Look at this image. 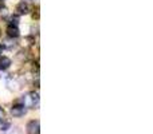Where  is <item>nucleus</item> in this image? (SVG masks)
Here are the masks:
<instances>
[{
    "label": "nucleus",
    "mask_w": 153,
    "mask_h": 134,
    "mask_svg": "<svg viewBox=\"0 0 153 134\" xmlns=\"http://www.w3.org/2000/svg\"><path fill=\"white\" fill-rule=\"evenodd\" d=\"M22 103H23L26 107L35 109L38 105H39V93L38 91L27 93V94L23 97V99H22Z\"/></svg>",
    "instance_id": "nucleus-1"
},
{
    "label": "nucleus",
    "mask_w": 153,
    "mask_h": 134,
    "mask_svg": "<svg viewBox=\"0 0 153 134\" xmlns=\"http://www.w3.org/2000/svg\"><path fill=\"white\" fill-rule=\"evenodd\" d=\"M11 114H12L15 118H22L27 114V107L23 105V103H16L11 107Z\"/></svg>",
    "instance_id": "nucleus-2"
},
{
    "label": "nucleus",
    "mask_w": 153,
    "mask_h": 134,
    "mask_svg": "<svg viewBox=\"0 0 153 134\" xmlns=\"http://www.w3.org/2000/svg\"><path fill=\"white\" fill-rule=\"evenodd\" d=\"M39 129H40V124L38 119H31V121H28L26 125L27 134H39V132H40Z\"/></svg>",
    "instance_id": "nucleus-3"
},
{
    "label": "nucleus",
    "mask_w": 153,
    "mask_h": 134,
    "mask_svg": "<svg viewBox=\"0 0 153 134\" xmlns=\"http://www.w3.org/2000/svg\"><path fill=\"white\" fill-rule=\"evenodd\" d=\"M16 11H18L19 15H27V13L31 11V5L23 0V1H20L18 5H16Z\"/></svg>",
    "instance_id": "nucleus-4"
},
{
    "label": "nucleus",
    "mask_w": 153,
    "mask_h": 134,
    "mask_svg": "<svg viewBox=\"0 0 153 134\" xmlns=\"http://www.w3.org/2000/svg\"><path fill=\"white\" fill-rule=\"evenodd\" d=\"M7 34H8V36L10 38H18L19 35H20V31H19V28H18V26H8V28H7Z\"/></svg>",
    "instance_id": "nucleus-5"
},
{
    "label": "nucleus",
    "mask_w": 153,
    "mask_h": 134,
    "mask_svg": "<svg viewBox=\"0 0 153 134\" xmlns=\"http://www.w3.org/2000/svg\"><path fill=\"white\" fill-rule=\"evenodd\" d=\"M11 66V59L7 56H1L0 58V70H7Z\"/></svg>",
    "instance_id": "nucleus-6"
},
{
    "label": "nucleus",
    "mask_w": 153,
    "mask_h": 134,
    "mask_svg": "<svg viewBox=\"0 0 153 134\" xmlns=\"http://www.w3.org/2000/svg\"><path fill=\"white\" fill-rule=\"evenodd\" d=\"M7 86L10 87V90H18L19 89V83L13 76H10V78L7 79Z\"/></svg>",
    "instance_id": "nucleus-7"
},
{
    "label": "nucleus",
    "mask_w": 153,
    "mask_h": 134,
    "mask_svg": "<svg viewBox=\"0 0 153 134\" xmlns=\"http://www.w3.org/2000/svg\"><path fill=\"white\" fill-rule=\"evenodd\" d=\"M10 127H11V121L10 119L3 118L1 121H0V130H1V132H7Z\"/></svg>",
    "instance_id": "nucleus-8"
},
{
    "label": "nucleus",
    "mask_w": 153,
    "mask_h": 134,
    "mask_svg": "<svg viewBox=\"0 0 153 134\" xmlns=\"http://www.w3.org/2000/svg\"><path fill=\"white\" fill-rule=\"evenodd\" d=\"M18 23H19V18L18 16H12L10 21V26H18Z\"/></svg>",
    "instance_id": "nucleus-9"
},
{
    "label": "nucleus",
    "mask_w": 153,
    "mask_h": 134,
    "mask_svg": "<svg viewBox=\"0 0 153 134\" xmlns=\"http://www.w3.org/2000/svg\"><path fill=\"white\" fill-rule=\"evenodd\" d=\"M3 118H5V111L3 110L1 107H0V121H1Z\"/></svg>",
    "instance_id": "nucleus-10"
},
{
    "label": "nucleus",
    "mask_w": 153,
    "mask_h": 134,
    "mask_svg": "<svg viewBox=\"0 0 153 134\" xmlns=\"http://www.w3.org/2000/svg\"><path fill=\"white\" fill-rule=\"evenodd\" d=\"M4 7V0H0V8Z\"/></svg>",
    "instance_id": "nucleus-11"
},
{
    "label": "nucleus",
    "mask_w": 153,
    "mask_h": 134,
    "mask_svg": "<svg viewBox=\"0 0 153 134\" xmlns=\"http://www.w3.org/2000/svg\"><path fill=\"white\" fill-rule=\"evenodd\" d=\"M1 51H3V46L0 44V54H1Z\"/></svg>",
    "instance_id": "nucleus-12"
},
{
    "label": "nucleus",
    "mask_w": 153,
    "mask_h": 134,
    "mask_svg": "<svg viewBox=\"0 0 153 134\" xmlns=\"http://www.w3.org/2000/svg\"><path fill=\"white\" fill-rule=\"evenodd\" d=\"M0 36H1V32H0Z\"/></svg>",
    "instance_id": "nucleus-13"
}]
</instances>
